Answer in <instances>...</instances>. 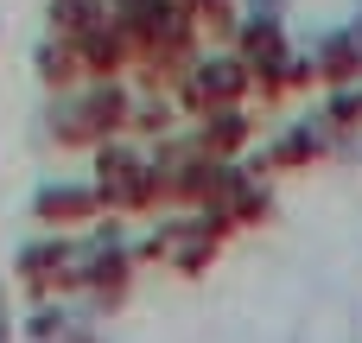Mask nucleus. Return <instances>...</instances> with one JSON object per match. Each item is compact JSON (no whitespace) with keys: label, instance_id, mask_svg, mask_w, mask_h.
Masks as SVG:
<instances>
[{"label":"nucleus","instance_id":"nucleus-1","mask_svg":"<svg viewBox=\"0 0 362 343\" xmlns=\"http://www.w3.org/2000/svg\"><path fill=\"white\" fill-rule=\"evenodd\" d=\"M102 197L108 204H153L159 197V165H140L127 153H108L102 159Z\"/></svg>","mask_w":362,"mask_h":343},{"label":"nucleus","instance_id":"nucleus-2","mask_svg":"<svg viewBox=\"0 0 362 343\" xmlns=\"http://www.w3.org/2000/svg\"><path fill=\"white\" fill-rule=\"evenodd\" d=\"M153 248H159V255H172L178 267H197V261L216 248V236H210V223H197V229H165Z\"/></svg>","mask_w":362,"mask_h":343},{"label":"nucleus","instance_id":"nucleus-3","mask_svg":"<svg viewBox=\"0 0 362 343\" xmlns=\"http://www.w3.org/2000/svg\"><path fill=\"white\" fill-rule=\"evenodd\" d=\"M242 89H248L242 64H210V70H197V83H191L197 102H229V95H242Z\"/></svg>","mask_w":362,"mask_h":343},{"label":"nucleus","instance_id":"nucleus-4","mask_svg":"<svg viewBox=\"0 0 362 343\" xmlns=\"http://www.w3.org/2000/svg\"><path fill=\"white\" fill-rule=\"evenodd\" d=\"M83 210H95V191H51L38 204V216H83Z\"/></svg>","mask_w":362,"mask_h":343}]
</instances>
